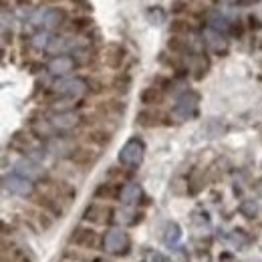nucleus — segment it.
<instances>
[{
    "label": "nucleus",
    "mask_w": 262,
    "mask_h": 262,
    "mask_svg": "<svg viewBox=\"0 0 262 262\" xmlns=\"http://www.w3.org/2000/svg\"><path fill=\"white\" fill-rule=\"evenodd\" d=\"M125 103H121L119 99H109V101H105V103H101L97 107L99 113H103L105 117L107 115H123L125 113Z\"/></svg>",
    "instance_id": "b1692460"
},
{
    "label": "nucleus",
    "mask_w": 262,
    "mask_h": 262,
    "mask_svg": "<svg viewBox=\"0 0 262 262\" xmlns=\"http://www.w3.org/2000/svg\"><path fill=\"white\" fill-rule=\"evenodd\" d=\"M143 154H145V143L139 137H131L129 141L119 149L117 162H119L121 167L135 169V167H139L141 162H143Z\"/></svg>",
    "instance_id": "20e7f679"
},
{
    "label": "nucleus",
    "mask_w": 262,
    "mask_h": 262,
    "mask_svg": "<svg viewBox=\"0 0 262 262\" xmlns=\"http://www.w3.org/2000/svg\"><path fill=\"white\" fill-rule=\"evenodd\" d=\"M89 81V93H103L105 91V83L103 81H99L95 77H91V79H87Z\"/></svg>",
    "instance_id": "f704fd0d"
},
{
    "label": "nucleus",
    "mask_w": 262,
    "mask_h": 262,
    "mask_svg": "<svg viewBox=\"0 0 262 262\" xmlns=\"http://www.w3.org/2000/svg\"><path fill=\"white\" fill-rule=\"evenodd\" d=\"M230 25H232V23H230L222 12H218V10H212V12L208 14V27H210L212 31L226 33V31H230Z\"/></svg>",
    "instance_id": "4be33fe9"
},
{
    "label": "nucleus",
    "mask_w": 262,
    "mask_h": 262,
    "mask_svg": "<svg viewBox=\"0 0 262 262\" xmlns=\"http://www.w3.org/2000/svg\"><path fill=\"white\" fill-rule=\"evenodd\" d=\"M14 171L20 173V176H25V178H29L31 182H42V180L47 178V173H45V169L40 167V164L31 160L29 156L20 158V160L14 164Z\"/></svg>",
    "instance_id": "9b49d317"
},
{
    "label": "nucleus",
    "mask_w": 262,
    "mask_h": 262,
    "mask_svg": "<svg viewBox=\"0 0 262 262\" xmlns=\"http://www.w3.org/2000/svg\"><path fill=\"white\" fill-rule=\"evenodd\" d=\"M65 20H67L65 10H61V8H51V10L45 12V20H42V25H45V29L53 31V29H59Z\"/></svg>",
    "instance_id": "aec40b11"
},
{
    "label": "nucleus",
    "mask_w": 262,
    "mask_h": 262,
    "mask_svg": "<svg viewBox=\"0 0 262 262\" xmlns=\"http://www.w3.org/2000/svg\"><path fill=\"white\" fill-rule=\"evenodd\" d=\"M115 208H111L109 204H99L91 202L87 204V208L83 210V220L91 226H109L115 220Z\"/></svg>",
    "instance_id": "39448f33"
},
{
    "label": "nucleus",
    "mask_w": 262,
    "mask_h": 262,
    "mask_svg": "<svg viewBox=\"0 0 262 262\" xmlns=\"http://www.w3.org/2000/svg\"><path fill=\"white\" fill-rule=\"evenodd\" d=\"M107 178H109V182L123 180V178H125V171H123V169H119V167H111V169L107 171Z\"/></svg>",
    "instance_id": "c9c22d12"
},
{
    "label": "nucleus",
    "mask_w": 262,
    "mask_h": 262,
    "mask_svg": "<svg viewBox=\"0 0 262 262\" xmlns=\"http://www.w3.org/2000/svg\"><path fill=\"white\" fill-rule=\"evenodd\" d=\"M51 38H53V36H49L47 33L34 34V36H33V47H36V49H49Z\"/></svg>",
    "instance_id": "473e14b6"
},
{
    "label": "nucleus",
    "mask_w": 262,
    "mask_h": 262,
    "mask_svg": "<svg viewBox=\"0 0 262 262\" xmlns=\"http://www.w3.org/2000/svg\"><path fill=\"white\" fill-rule=\"evenodd\" d=\"M230 33L234 34L236 38H242V34H244V25H242L240 20H234V23L230 25Z\"/></svg>",
    "instance_id": "4c0bfd02"
},
{
    "label": "nucleus",
    "mask_w": 262,
    "mask_h": 262,
    "mask_svg": "<svg viewBox=\"0 0 262 262\" xmlns=\"http://www.w3.org/2000/svg\"><path fill=\"white\" fill-rule=\"evenodd\" d=\"M125 57H127V51H125L121 45H117V42L107 45V49H105V53H103L105 65L109 67V69H113V71H119V69L123 67Z\"/></svg>",
    "instance_id": "4468645a"
},
{
    "label": "nucleus",
    "mask_w": 262,
    "mask_h": 262,
    "mask_svg": "<svg viewBox=\"0 0 262 262\" xmlns=\"http://www.w3.org/2000/svg\"><path fill=\"white\" fill-rule=\"evenodd\" d=\"M119 196L117 192V186L113 182H105V184H99L95 188V200H103V202H109L113 198Z\"/></svg>",
    "instance_id": "393cba45"
},
{
    "label": "nucleus",
    "mask_w": 262,
    "mask_h": 262,
    "mask_svg": "<svg viewBox=\"0 0 262 262\" xmlns=\"http://www.w3.org/2000/svg\"><path fill=\"white\" fill-rule=\"evenodd\" d=\"M240 214H242L244 218H248V220L256 218V216H258V204H256L254 200H244V202L240 204Z\"/></svg>",
    "instance_id": "c756f323"
},
{
    "label": "nucleus",
    "mask_w": 262,
    "mask_h": 262,
    "mask_svg": "<svg viewBox=\"0 0 262 262\" xmlns=\"http://www.w3.org/2000/svg\"><path fill=\"white\" fill-rule=\"evenodd\" d=\"M18 4H20V6H25V4L31 6V0H18Z\"/></svg>",
    "instance_id": "c03bdc74"
},
{
    "label": "nucleus",
    "mask_w": 262,
    "mask_h": 262,
    "mask_svg": "<svg viewBox=\"0 0 262 262\" xmlns=\"http://www.w3.org/2000/svg\"><path fill=\"white\" fill-rule=\"evenodd\" d=\"M75 69H77V61H75L71 55H55V57L49 61V65H47V71H49L53 77H59V79L71 75Z\"/></svg>",
    "instance_id": "f8f14e48"
},
{
    "label": "nucleus",
    "mask_w": 262,
    "mask_h": 262,
    "mask_svg": "<svg viewBox=\"0 0 262 262\" xmlns=\"http://www.w3.org/2000/svg\"><path fill=\"white\" fill-rule=\"evenodd\" d=\"M162 236H164L162 240H164V244L167 248H176L178 242H180V238H182V228H180V224H178V222H167Z\"/></svg>",
    "instance_id": "412c9836"
},
{
    "label": "nucleus",
    "mask_w": 262,
    "mask_h": 262,
    "mask_svg": "<svg viewBox=\"0 0 262 262\" xmlns=\"http://www.w3.org/2000/svg\"><path fill=\"white\" fill-rule=\"evenodd\" d=\"M260 23H258V18H256V16H254V14H250V16H248V29H250V31H260Z\"/></svg>",
    "instance_id": "ea45409f"
},
{
    "label": "nucleus",
    "mask_w": 262,
    "mask_h": 262,
    "mask_svg": "<svg viewBox=\"0 0 262 262\" xmlns=\"http://www.w3.org/2000/svg\"><path fill=\"white\" fill-rule=\"evenodd\" d=\"M93 262H111V260H105V258H93Z\"/></svg>",
    "instance_id": "a18cd8bd"
},
{
    "label": "nucleus",
    "mask_w": 262,
    "mask_h": 262,
    "mask_svg": "<svg viewBox=\"0 0 262 262\" xmlns=\"http://www.w3.org/2000/svg\"><path fill=\"white\" fill-rule=\"evenodd\" d=\"M147 20H149V25H162L165 20V12L160 8V6H154V8H149L147 10Z\"/></svg>",
    "instance_id": "7c9ffc66"
},
{
    "label": "nucleus",
    "mask_w": 262,
    "mask_h": 262,
    "mask_svg": "<svg viewBox=\"0 0 262 262\" xmlns=\"http://www.w3.org/2000/svg\"><path fill=\"white\" fill-rule=\"evenodd\" d=\"M49 121L55 127V131H69L73 127H77L79 123H83V115H79L75 111H59Z\"/></svg>",
    "instance_id": "ddd939ff"
},
{
    "label": "nucleus",
    "mask_w": 262,
    "mask_h": 262,
    "mask_svg": "<svg viewBox=\"0 0 262 262\" xmlns=\"http://www.w3.org/2000/svg\"><path fill=\"white\" fill-rule=\"evenodd\" d=\"M69 162L79 167V169H87L97 162V154L89 147V145H75L71 151H69Z\"/></svg>",
    "instance_id": "9d476101"
},
{
    "label": "nucleus",
    "mask_w": 262,
    "mask_h": 262,
    "mask_svg": "<svg viewBox=\"0 0 262 262\" xmlns=\"http://www.w3.org/2000/svg\"><path fill=\"white\" fill-rule=\"evenodd\" d=\"M256 2H260V0H236L238 6H250V4H256Z\"/></svg>",
    "instance_id": "79ce46f5"
},
{
    "label": "nucleus",
    "mask_w": 262,
    "mask_h": 262,
    "mask_svg": "<svg viewBox=\"0 0 262 262\" xmlns=\"http://www.w3.org/2000/svg\"><path fill=\"white\" fill-rule=\"evenodd\" d=\"M103 250L107 254H113V256H127L131 250V240L129 234L119 226H111V228L105 230L103 234Z\"/></svg>",
    "instance_id": "f257e3e1"
},
{
    "label": "nucleus",
    "mask_w": 262,
    "mask_h": 262,
    "mask_svg": "<svg viewBox=\"0 0 262 262\" xmlns=\"http://www.w3.org/2000/svg\"><path fill=\"white\" fill-rule=\"evenodd\" d=\"M63 0H40V4H59Z\"/></svg>",
    "instance_id": "37998d69"
},
{
    "label": "nucleus",
    "mask_w": 262,
    "mask_h": 262,
    "mask_svg": "<svg viewBox=\"0 0 262 262\" xmlns=\"http://www.w3.org/2000/svg\"><path fill=\"white\" fill-rule=\"evenodd\" d=\"M111 89H113L117 95H127L131 89V77L127 73H119V75L111 81Z\"/></svg>",
    "instance_id": "a878e982"
},
{
    "label": "nucleus",
    "mask_w": 262,
    "mask_h": 262,
    "mask_svg": "<svg viewBox=\"0 0 262 262\" xmlns=\"http://www.w3.org/2000/svg\"><path fill=\"white\" fill-rule=\"evenodd\" d=\"M167 51H169L171 55H182V53H186V51H188V42H186V38H184V36H176V34H171V36L167 38Z\"/></svg>",
    "instance_id": "bb28decb"
},
{
    "label": "nucleus",
    "mask_w": 262,
    "mask_h": 262,
    "mask_svg": "<svg viewBox=\"0 0 262 262\" xmlns=\"http://www.w3.org/2000/svg\"><path fill=\"white\" fill-rule=\"evenodd\" d=\"M33 133H27L25 129H18L14 131L12 135H10V141H8V147L10 149H14V151H18V154H25V156H29L31 151H33V137H31Z\"/></svg>",
    "instance_id": "2eb2a0df"
},
{
    "label": "nucleus",
    "mask_w": 262,
    "mask_h": 262,
    "mask_svg": "<svg viewBox=\"0 0 262 262\" xmlns=\"http://www.w3.org/2000/svg\"><path fill=\"white\" fill-rule=\"evenodd\" d=\"M139 101H141V105H145V107H158L162 101H164V91L160 89V87H145L141 93H139Z\"/></svg>",
    "instance_id": "6ab92c4d"
},
{
    "label": "nucleus",
    "mask_w": 262,
    "mask_h": 262,
    "mask_svg": "<svg viewBox=\"0 0 262 262\" xmlns=\"http://www.w3.org/2000/svg\"><path fill=\"white\" fill-rule=\"evenodd\" d=\"M113 139V133L105 127H91L85 135V141L89 145H95V147H107Z\"/></svg>",
    "instance_id": "a211bd4d"
},
{
    "label": "nucleus",
    "mask_w": 262,
    "mask_h": 262,
    "mask_svg": "<svg viewBox=\"0 0 262 262\" xmlns=\"http://www.w3.org/2000/svg\"><path fill=\"white\" fill-rule=\"evenodd\" d=\"M164 119H165L164 113L158 111V109H154V107H145V109H141V111L135 115V123L141 125V127H156V125H160V123L165 125Z\"/></svg>",
    "instance_id": "dca6fc26"
},
{
    "label": "nucleus",
    "mask_w": 262,
    "mask_h": 262,
    "mask_svg": "<svg viewBox=\"0 0 262 262\" xmlns=\"http://www.w3.org/2000/svg\"><path fill=\"white\" fill-rule=\"evenodd\" d=\"M198 103H200V95H198L196 91H192V89L184 91L180 97L176 99V103H173V115L178 119L194 117L198 111Z\"/></svg>",
    "instance_id": "0eeeda50"
},
{
    "label": "nucleus",
    "mask_w": 262,
    "mask_h": 262,
    "mask_svg": "<svg viewBox=\"0 0 262 262\" xmlns=\"http://www.w3.org/2000/svg\"><path fill=\"white\" fill-rule=\"evenodd\" d=\"M69 244L75 246V248H83V250H95L103 244V236L93 226L81 224V226H75L71 230Z\"/></svg>",
    "instance_id": "7ed1b4c3"
},
{
    "label": "nucleus",
    "mask_w": 262,
    "mask_h": 262,
    "mask_svg": "<svg viewBox=\"0 0 262 262\" xmlns=\"http://www.w3.org/2000/svg\"><path fill=\"white\" fill-rule=\"evenodd\" d=\"M51 93L57 97H67V99H79L89 93V81L83 77H63L59 81H55V85L51 87Z\"/></svg>",
    "instance_id": "f03ea898"
},
{
    "label": "nucleus",
    "mask_w": 262,
    "mask_h": 262,
    "mask_svg": "<svg viewBox=\"0 0 262 262\" xmlns=\"http://www.w3.org/2000/svg\"><path fill=\"white\" fill-rule=\"evenodd\" d=\"M2 188H4V192L20 198H33L34 192H36L34 182H31L29 178H25V176H20L16 171L2 176Z\"/></svg>",
    "instance_id": "423d86ee"
},
{
    "label": "nucleus",
    "mask_w": 262,
    "mask_h": 262,
    "mask_svg": "<svg viewBox=\"0 0 262 262\" xmlns=\"http://www.w3.org/2000/svg\"><path fill=\"white\" fill-rule=\"evenodd\" d=\"M63 256H65V262H93L91 258L83 256V252H79V250H71V248H67Z\"/></svg>",
    "instance_id": "2f4dec72"
},
{
    "label": "nucleus",
    "mask_w": 262,
    "mask_h": 262,
    "mask_svg": "<svg viewBox=\"0 0 262 262\" xmlns=\"http://www.w3.org/2000/svg\"><path fill=\"white\" fill-rule=\"evenodd\" d=\"M184 10H188V2L186 0H173L171 2V12L173 14H182Z\"/></svg>",
    "instance_id": "e433bc0d"
},
{
    "label": "nucleus",
    "mask_w": 262,
    "mask_h": 262,
    "mask_svg": "<svg viewBox=\"0 0 262 262\" xmlns=\"http://www.w3.org/2000/svg\"><path fill=\"white\" fill-rule=\"evenodd\" d=\"M31 200H33V204L38 208V210L47 212V214L53 216V218H61L63 212H65V210H63V202L57 200L53 194H49L47 190H36Z\"/></svg>",
    "instance_id": "1a4fd4ad"
},
{
    "label": "nucleus",
    "mask_w": 262,
    "mask_h": 262,
    "mask_svg": "<svg viewBox=\"0 0 262 262\" xmlns=\"http://www.w3.org/2000/svg\"><path fill=\"white\" fill-rule=\"evenodd\" d=\"M73 6H79V8H85V10H93V6L89 4V0H71Z\"/></svg>",
    "instance_id": "a19ab883"
},
{
    "label": "nucleus",
    "mask_w": 262,
    "mask_h": 262,
    "mask_svg": "<svg viewBox=\"0 0 262 262\" xmlns=\"http://www.w3.org/2000/svg\"><path fill=\"white\" fill-rule=\"evenodd\" d=\"M31 133H33L36 139H51L53 133H55V127L51 125L49 119H38V121H33Z\"/></svg>",
    "instance_id": "5701e85b"
},
{
    "label": "nucleus",
    "mask_w": 262,
    "mask_h": 262,
    "mask_svg": "<svg viewBox=\"0 0 262 262\" xmlns=\"http://www.w3.org/2000/svg\"><path fill=\"white\" fill-rule=\"evenodd\" d=\"M40 184H42V190H47L49 194H53V196L57 198V200H61V202H69V200L77 198V188L73 184L65 182V180H57V178L47 176Z\"/></svg>",
    "instance_id": "6e6552de"
},
{
    "label": "nucleus",
    "mask_w": 262,
    "mask_h": 262,
    "mask_svg": "<svg viewBox=\"0 0 262 262\" xmlns=\"http://www.w3.org/2000/svg\"><path fill=\"white\" fill-rule=\"evenodd\" d=\"M77 25V29H87V27H91V18H85V16H81V18H75L73 20V27Z\"/></svg>",
    "instance_id": "58836bf2"
},
{
    "label": "nucleus",
    "mask_w": 262,
    "mask_h": 262,
    "mask_svg": "<svg viewBox=\"0 0 262 262\" xmlns=\"http://www.w3.org/2000/svg\"><path fill=\"white\" fill-rule=\"evenodd\" d=\"M208 67L210 65H208V63H204V61H202V57L198 59V65H196V69H194V79H196V81H202V79L206 77Z\"/></svg>",
    "instance_id": "72a5a7b5"
},
{
    "label": "nucleus",
    "mask_w": 262,
    "mask_h": 262,
    "mask_svg": "<svg viewBox=\"0 0 262 262\" xmlns=\"http://www.w3.org/2000/svg\"><path fill=\"white\" fill-rule=\"evenodd\" d=\"M190 31H192V25H190L186 18H176V20H171V25H169V33L176 34V36L188 34Z\"/></svg>",
    "instance_id": "c85d7f7f"
},
{
    "label": "nucleus",
    "mask_w": 262,
    "mask_h": 262,
    "mask_svg": "<svg viewBox=\"0 0 262 262\" xmlns=\"http://www.w3.org/2000/svg\"><path fill=\"white\" fill-rule=\"evenodd\" d=\"M141 196H143V190H141V186L135 184V182H127V184L119 190V202H121L123 206H127V208L139 204Z\"/></svg>",
    "instance_id": "f3484780"
},
{
    "label": "nucleus",
    "mask_w": 262,
    "mask_h": 262,
    "mask_svg": "<svg viewBox=\"0 0 262 262\" xmlns=\"http://www.w3.org/2000/svg\"><path fill=\"white\" fill-rule=\"evenodd\" d=\"M204 36H206L208 45H210V47H214L218 53H220V49L226 53V38H224L222 34L218 33V31H212V29H208V31L204 33Z\"/></svg>",
    "instance_id": "cd10ccee"
}]
</instances>
